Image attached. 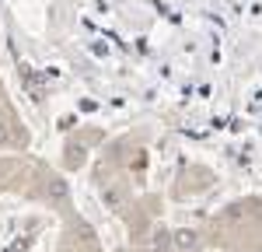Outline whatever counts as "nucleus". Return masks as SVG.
<instances>
[{"instance_id":"obj_1","label":"nucleus","mask_w":262,"mask_h":252,"mask_svg":"<svg viewBox=\"0 0 262 252\" xmlns=\"http://www.w3.org/2000/svg\"><path fill=\"white\" fill-rule=\"evenodd\" d=\"M171 245H175V252H200V235L189 228H182L171 235Z\"/></svg>"},{"instance_id":"obj_3","label":"nucleus","mask_w":262,"mask_h":252,"mask_svg":"<svg viewBox=\"0 0 262 252\" xmlns=\"http://www.w3.org/2000/svg\"><path fill=\"white\" fill-rule=\"evenodd\" d=\"M105 203H108V207H119V193H116V189H105Z\"/></svg>"},{"instance_id":"obj_2","label":"nucleus","mask_w":262,"mask_h":252,"mask_svg":"<svg viewBox=\"0 0 262 252\" xmlns=\"http://www.w3.org/2000/svg\"><path fill=\"white\" fill-rule=\"evenodd\" d=\"M175 245H171V235H164V231H158L154 235V242H150V252H171Z\"/></svg>"},{"instance_id":"obj_5","label":"nucleus","mask_w":262,"mask_h":252,"mask_svg":"<svg viewBox=\"0 0 262 252\" xmlns=\"http://www.w3.org/2000/svg\"><path fill=\"white\" fill-rule=\"evenodd\" d=\"M11 144V130H7V123H0V147Z\"/></svg>"},{"instance_id":"obj_4","label":"nucleus","mask_w":262,"mask_h":252,"mask_svg":"<svg viewBox=\"0 0 262 252\" xmlns=\"http://www.w3.org/2000/svg\"><path fill=\"white\" fill-rule=\"evenodd\" d=\"M53 196L63 200V196H67V182H53Z\"/></svg>"}]
</instances>
